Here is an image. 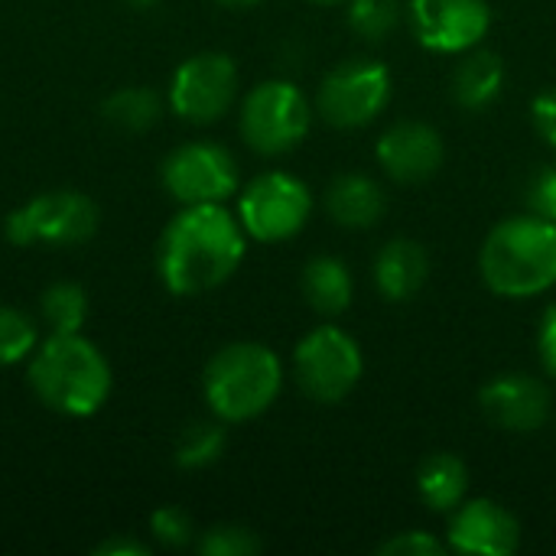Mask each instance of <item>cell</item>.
Instances as JSON below:
<instances>
[{"instance_id": "ffe728a7", "label": "cell", "mask_w": 556, "mask_h": 556, "mask_svg": "<svg viewBox=\"0 0 556 556\" xmlns=\"http://www.w3.org/2000/svg\"><path fill=\"white\" fill-rule=\"evenodd\" d=\"M417 492L433 511H453L466 502L469 469L456 453H433L417 469Z\"/></svg>"}, {"instance_id": "f546056e", "label": "cell", "mask_w": 556, "mask_h": 556, "mask_svg": "<svg viewBox=\"0 0 556 556\" xmlns=\"http://www.w3.org/2000/svg\"><path fill=\"white\" fill-rule=\"evenodd\" d=\"M531 121L534 130L556 147V88H544L534 101H531Z\"/></svg>"}, {"instance_id": "8fae6325", "label": "cell", "mask_w": 556, "mask_h": 556, "mask_svg": "<svg viewBox=\"0 0 556 556\" xmlns=\"http://www.w3.org/2000/svg\"><path fill=\"white\" fill-rule=\"evenodd\" d=\"M163 186L182 205L225 202L238 189V163L218 143H186L163 160Z\"/></svg>"}, {"instance_id": "52a82bcc", "label": "cell", "mask_w": 556, "mask_h": 556, "mask_svg": "<svg viewBox=\"0 0 556 556\" xmlns=\"http://www.w3.org/2000/svg\"><path fill=\"white\" fill-rule=\"evenodd\" d=\"M98 222H101L98 205L88 195L59 189V192H42L23 202L20 208H13L7 215L3 231L16 248H29V244L72 248L94 238Z\"/></svg>"}, {"instance_id": "4dcf8cb0", "label": "cell", "mask_w": 556, "mask_h": 556, "mask_svg": "<svg viewBox=\"0 0 556 556\" xmlns=\"http://www.w3.org/2000/svg\"><path fill=\"white\" fill-rule=\"evenodd\" d=\"M538 349H541V362H544L547 375L556 378V303L547 306V313H544V319H541Z\"/></svg>"}, {"instance_id": "83f0119b", "label": "cell", "mask_w": 556, "mask_h": 556, "mask_svg": "<svg viewBox=\"0 0 556 556\" xmlns=\"http://www.w3.org/2000/svg\"><path fill=\"white\" fill-rule=\"evenodd\" d=\"M450 551V544L437 541L433 534L427 531H404V534H394L388 538L378 554L381 556H443Z\"/></svg>"}, {"instance_id": "ac0fdd59", "label": "cell", "mask_w": 556, "mask_h": 556, "mask_svg": "<svg viewBox=\"0 0 556 556\" xmlns=\"http://www.w3.org/2000/svg\"><path fill=\"white\" fill-rule=\"evenodd\" d=\"M502 88H505V62L498 52L482 46L469 49L450 78V91L463 111L489 108L502 94Z\"/></svg>"}, {"instance_id": "3957f363", "label": "cell", "mask_w": 556, "mask_h": 556, "mask_svg": "<svg viewBox=\"0 0 556 556\" xmlns=\"http://www.w3.org/2000/svg\"><path fill=\"white\" fill-rule=\"evenodd\" d=\"M479 270L498 296L547 293L556 283V225L534 212L498 222L479 251Z\"/></svg>"}, {"instance_id": "7c38bea8", "label": "cell", "mask_w": 556, "mask_h": 556, "mask_svg": "<svg viewBox=\"0 0 556 556\" xmlns=\"http://www.w3.org/2000/svg\"><path fill=\"white\" fill-rule=\"evenodd\" d=\"M407 13L417 42L446 55L476 49L492 26V10L485 0H410Z\"/></svg>"}, {"instance_id": "f1b7e54d", "label": "cell", "mask_w": 556, "mask_h": 556, "mask_svg": "<svg viewBox=\"0 0 556 556\" xmlns=\"http://www.w3.org/2000/svg\"><path fill=\"white\" fill-rule=\"evenodd\" d=\"M528 208L556 225V166H541L528 182Z\"/></svg>"}, {"instance_id": "5b68a950", "label": "cell", "mask_w": 556, "mask_h": 556, "mask_svg": "<svg viewBox=\"0 0 556 556\" xmlns=\"http://www.w3.org/2000/svg\"><path fill=\"white\" fill-rule=\"evenodd\" d=\"M313 108L306 94L283 78L261 81L241 104V137L264 156H280L300 147L309 134Z\"/></svg>"}, {"instance_id": "4316f807", "label": "cell", "mask_w": 556, "mask_h": 556, "mask_svg": "<svg viewBox=\"0 0 556 556\" xmlns=\"http://www.w3.org/2000/svg\"><path fill=\"white\" fill-rule=\"evenodd\" d=\"M150 528H153V538L163 544V547H186L192 544L195 538V528H192V518L176 508V505H166V508H156L150 515Z\"/></svg>"}, {"instance_id": "6da1fadb", "label": "cell", "mask_w": 556, "mask_h": 556, "mask_svg": "<svg viewBox=\"0 0 556 556\" xmlns=\"http://www.w3.org/2000/svg\"><path fill=\"white\" fill-rule=\"evenodd\" d=\"M244 228L222 202L186 205L163 231L156 270L169 293L199 296L222 287L244 261Z\"/></svg>"}, {"instance_id": "d4e9b609", "label": "cell", "mask_w": 556, "mask_h": 556, "mask_svg": "<svg viewBox=\"0 0 556 556\" xmlns=\"http://www.w3.org/2000/svg\"><path fill=\"white\" fill-rule=\"evenodd\" d=\"M33 352H36V323L13 306H0V365H16Z\"/></svg>"}, {"instance_id": "4fadbf2b", "label": "cell", "mask_w": 556, "mask_h": 556, "mask_svg": "<svg viewBox=\"0 0 556 556\" xmlns=\"http://www.w3.org/2000/svg\"><path fill=\"white\" fill-rule=\"evenodd\" d=\"M551 388L525 371H508L482 384L479 391V410L482 417L505 430V433H534L551 420Z\"/></svg>"}, {"instance_id": "8992f818", "label": "cell", "mask_w": 556, "mask_h": 556, "mask_svg": "<svg viewBox=\"0 0 556 556\" xmlns=\"http://www.w3.org/2000/svg\"><path fill=\"white\" fill-rule=\"evenodd\" d=\"M296 381L306 397L316 404H339L345 401L365 371V358L358 342L339 326H316L306 332L293 352Z\"/></svg>"}, {"instance_id": "44dd1931", "label": "cell", "mask_w": 556, "mask_h": 556, "mask_svg": "<svg viewBox=\"0 0 556 556\" xmlns=\"http://www.w3.org/2000/svg\"><path fill=\"white\" fill-rule=\"evenodd\" d=\"M163 101L153 88L134 85V88H117L104 104L101 114L111 127L127 130V134H143L160 121Z\"/></svg>"}, {"instance_id": "ba28073f", "label": "cell", "mask_w": 556, "mask_h": 556, "mask_svg": "<svg viewBox=\"0 0 556 556\" xmlns=\"http://www.w3.org/2000/svg\"><path fill=\"white\" fill-rule=\"evenodd\" d=\"M394 78L378 59H349L339 62L316 91V111L326 124L339 130H355L371 124L391 104Z\"/></svg>"}, {"instance_id": "cb8c5ba5", "label": "cell", "mask_w": 556, "mask_h": 556, "mask_svg": "<svg viewBox=\"0 0 556 556\" xmlns=\"http://www.w3.org/2000/svg\"><path fill=\"white\" fill-rule=\"evenodd\" d=\"M349 26L368 42L388 39L401 23V0H349Z\"/></svg>"}, {"instance_id": "277c9868", "label": "cell", "mask_w": 556, "mask_h": 556, "mask_svg": "<svg viewBox=\"0 0 556 556\" xmlns=\"http://www.w3.org/2000/svg\"><path fill=\"white\" fill-rule=\"evenodd\" d=\"M280 358L261 342H231L205 365V401L222 424H244L261 417L280 394Z\"/></svg>"}, {"instance_id": "7402d4cb", "label": "cell", "mask_w": 556, "mask_h": 556, "mask_svg": "<svg viewBox=\"0 0 556 556\" xmlns=\"http://www.w3.org/2000/svg\"><path fill=\"white\" fill-rule=\"evenodd\" d=\"M39 316H42V323H49L52 332H81V326L88 319L85 287L72 283V280H59V283L46 287L42 300H39Z\"/></svg>"}, {"instance_id": "603a6c76", "label": "cell", "mask_w": 556, "mask_h": 556, "mask_svg": "<svg viewBox=\"0 0 556 556\" xmlns=\"http://www.w3.org/2000/svg\"><path fill=\"white\" fill-rule=\"evenodd\" d=\"M228 433L222 424H189L176 440V466L182 469H205L222 459Z\"/></svg>"}, {"instance_id": "5bb4252c", "label": "cell", "mask_w": 556, "mask_h": 556, "mask_svg": "<svg viewBox=\"0 0 556 556\" xmlns=\"http://www.w3.org/2000/svg\"><path fill=\"white\" fill-rule=\"evenodd\" d=\"M446 544L466 556H511L521 547V525L505 505L469 498L450 511Z\"/></svg>"}, {"instance_id": "1f68e13d", "label": "cell", "mask_w": 556, "mask_h": 556, "mask_svg": "<svg viewBox=\"0 0 556 556\" xmlns=\"http://www.w3.org/2000/svg\"><path fill=\"white\" fill-rule=\"evenodd\" d=\"M94 554H104V556H147V554H150V551H147L143 544H137V541L111 538V541L98 544V547H94Z\"/></svg>"}, {"instance_id": "30bf717a", "label": "cell", "mask_w": 556, "mask_h": 556, "mask_svg": "<svg viewBox=\"0 0 556 556\" xmlns=\"http://www.w3.org/2000/svg\"><path fill=\"white\" fill-rule=\"evenodd\" d=\"M238 65L225 52H199L186 59L169 81V108L192 124H212L235 104Z\"/></svg>"}, {"instance_id": "2e32d148", "label": "cell", "mask_w": 556, "mask_h": 556, "mask_svg": "<svg viewBox=\"0 0 556 556\" xmlns=\"http://www.w3.org/2000/svg\"><path fill=\"white\" fill-rule=\"evenodd\" d=\"M430 280V254L414 238H391L375 257V283L388 303L414 300Z\"/></svg>"}, {"instance_id": "d6986e66", "label": "cell", "mask_w": 556, "mask_h": 556, "mask_svg": "<svg viewBox=\"0 0 556 556\" xmlns=\"http://www.w3.org/2000/svg\"><path fill=\"white\" fill-rule=\"evenodd\" d=\"M352 270L332 254H319L303 267V296L319 316H342L352 306Z\"/></svg>"}, {"instance_id": "9c48e42d", "label": "cell", "mask_w": 556, "mask_h": 556, "mask_svg": "<svg viewBox=\"0 0 556 556\" xmlns=\"http://www.w3.org/2000/svg\"><path fill=\"white\" fill-rule=\"evenodd\" d=\"M313 215V192L303 179L290 173H261L251 179L238 202L241 228L257 241H287L306 228Z\"/></svg>"}, {"instance_id": "e575fe53", "label": "cell", "mask_w": 556, "mask_h": 556, "mask_svg": "<svg viewBox=\"0 0 556 556\" xmlns=\"http://www.w3.org/2000/svg\"><path fill=\"white\" fill-rule=\"evenodd\" d=\"M313 3H326V7H336V3H349V0H313Z\"/></svg>"}, {"instance_id": "7a4b0ae2", "label": "cell", "mask_w": 556, "mask_h": 556, "mask_svg": "<svg viewBox=\"0 0 556 556\" xmlns=\"http://www.w3.org/2000/svg\"><path fill=\"white\" fill-rule=\"evenodd\" d=\"M33 394L65 417H91L111 394V365L81 332H52L29 362Z\"/></svg>"}, {"instance_id": "9a60e30c", "label": "cell", "mask_w": 556, "mask_h": 556, "mask_svg": "<svg viewBox=\"0 0 556 556\" xmlns=\"http://www.w3.org/2000/svg\"><path fill=\"white\" fill-rule=\"evenodd\" d=\"M381 169L404 186H417L427 182L430 176L440 173L443 160H446V147L437 127L424 124V121H397L394 127H388L375 147Z\"/></svg>"}, {"instance_id": "836d02e7", "label": "cell", "mask_w": 556, "mask_h": 556, "mask_svg": "<svg viewBox=\"0 0 556 556\" xmlns=\"http://www.w3.org/2000/svg\"><path fill=\"white\" fill-rule=\"evenodd\" d=\"M127 3H134L137 10H147V7H153L156 0H127Z\"/></svg>"}, {"instance_id": "e0dca14e", "label": "cell", "mask_w": 556, "mask_h": 556, "mask_svg": "<svg viewBox=\"0 0 556 556\" xmlns=\"http://www.w3.org/2000/svg\"><path fill=\"white\" fill-rule=\"evenodd\" d=\"M384 192L365 173H342L326 189V212L339 228L365 231L384 218Z\"/></svg>"}, {"instance_id": "d6a6232c", "label": "cell", "mask_w": 556, "mask_h": 556, "mask_svg": "<svg viewBox=\"0 0 556 556\" xmlns=\"http://www.w3.org/2000/svg\"><path fill=\"white\" fill-rule=\"evenodd\" d=\"M225 7H254V3H261V0H222Z\"/></svg>"}, {"instance_id": "484cf974", "label": "cell", "mask_w": 556, "mask_h": 556, "mask_svg": "<svg viewBox=\"0 0 556 556\" xmlns=\"http://www.w3.org/2000/svg\"><path fill=\"white\" fill-rule=\"evenodd\" d=\"M202 556H254L261 554V538L244 525H215L199 538Z\"/></svg>"}]
</instances>
